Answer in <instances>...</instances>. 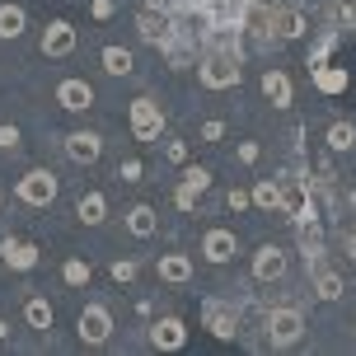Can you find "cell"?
Instances as JSON below:
<instances>
[{"instance_id":"37","label":"cell","mask_w":356,"mask_h":356,"mask_svg":"<svg viewBox=\"0 0 356 356\" xmlns=\"http://www.w3.org/2000/svg\"><path fill=\"white\" fill-rule=\"evenodd\" d=\"M164 155H169L174 164H183V160H188V145H183V141H169V145H164Z\"/></svg>"},{"instance_id":"16","label":"cell","mask_w":356,"mask_h":356,"mask_svg":"<svg viewBox=\"0 0 356 356\" xmlns=\"http://www.w3.org/2000/svg\"><path fill=\"white\" fill-rule=\"evenodd\" d=\"M258 85H263V94L272 99V108H291V99H296V89H291V75L277 71V66H267Z\"/></svg>"},{"instance_id":"34","label":"cell","mask_w":356,"mask_h":356,"mask_svg":"<svg viewBox=\"0 0 356 356\" xmlns=\"http://www.w3.org/2000/svg\"><path fill=\"white\" fill-rule=\"evenodd\" d=\"M220 136H225V122H220V118L202 122V141H220Z\"/></svg>"},{"instance_id":"29","label":"cell","mask_w":356,"mask_h":356,"mask_svg":"<svg viewBox=\"0 0 356 356\" xmlns=\"http://www.w3.org/2000/svg\"><path fill=\"white\" fill-rule=\"evenodd\" d=\"M160 52L169 56V66H188V52H193V47H188V42H183L178 33H169V38L160 42Z\"/></svg>"},{"instance_id":"4","label":"cell","mask_w":356,"mask_h":356,"mask_svg":"<svg viewBox=\"0 0 356 356\" xmlns=\"http://www.w3.org/2000/svg\"><path fill=\"white\" fill-rule=\"evenodd\" d=\"M202 328L211 338H234L239 333V305L234 300H202Z\"/></svg>"},{"instance_id":"22","label":"cell","mask_w":356,"mask_h":356,"mask_svg":"<svg viewBox=\"0 0 356 356\" xmlns=\"http://www.w3.org/2000/svg\"><path fill=\"white\" fill-rule=\"evenodd\" d=\"M282 197H286V188L272 183V178H258V183H253V207H258V211H282Z\"/></svg>"},{"instance_id":"20","label":"cell","mask_w":356,"mask_h":356,"mask_svg":"<svg viewBox=\"0 0 356 356\" xmlns=\"http://www.w3.org/2000/svg\"><path fill=\"white\" fill-rule=\"evenodd\" d=\"M24 319H29V328L47 333V328L56 323V309H52L47 300H42V296H29V300H24Z\"/></svg>"},{"instance_id":"8","label":"cell","mask_w":356,"mask_h":356,"mask_svg":"<svg viewBox=\"0 0 356 356\" xmlns=\"http://www.w3.org/2000/svg\"><path fill=\"white\" fill-rule=\"evenodd\" d=\"M207 188H211V169H202V164H188V169H183V183H178V193H174L178 211H193V202L207 193Z\"/></svg>"},{"instance_id":"41","label":"cell","mask_w":356,"mask_h":356,"mask_svg":"<svg viewBox=\"0 0 356 356\" xmlns=\"http://www.w3.org/2000/svg\"><path fill=\"white\" fill-rule=\"evenodd\" d=\"M347 207H352V211H356V193H347Z\"/></svg>"},{"instance_id":"15","label":"cell","mask_w":356,"mask_h":356,"mask_svg":"<svg viewBox=\"0 0 356 356\" xmlns=\"http://www.w3.org/2000/svg\"><path fill=\"white\" fill-rule=\"evenodd\" d=\"M155 272H160V282H169V286H188L193 282V258H188V253H160Z\"/></svg>"},{"instance_id":"40","label":"cell","mask_w":356,"mask_h":356,"mask_svg":"<svg viewBox=\"0 0 356 356\" xmlns=\"http://www.w3.org/2000/svg\"><path fill=\"white\" fill-rule=\"evenodd\" d=\"M5 338H10V323H5V319H0V342H5Z\"/></svg>"},{"instance_id":"38","label":"cell","mask_w":356,"mask_h":356,"mask_svg":"<svg viewBox=\"0 0 356 356\" xmlns=\"http://www.w3.org/2000/svg\"><path fill=\"white\" fill-rule=\"evenodd\" d=\"M113 10H118L113 0H94V19H113Z\"/></svg>"},{"instance_id":"12","label":"cell","mask_w":356,"mask_h":356,"mask_svg":"<svg viewBox=\"0 0 356 356\" xmlns=\"http://www.w3.org/2000/svg\"><path fill=\"white\" fill-rule=\"evenodd\" d=\"M234 253H239L234 230H207L202 234V258H207V263H230Z\"/></svg>"},{"instance_id":"28","label":"cell","mask_w":356,"mask_h":356,"mask_svg":"<svg viewBox=\"0 0 356 356\" xmlns=\"http://www.w3.org/2000/svg\"><path fill=\"white\" fill-rule=\"evenodd\" d=\"M89 277H94V267H89L85 258H71V263L61 267V282L66 286H89Z\"/></svg>"},{"instance_id":"3","label":"cell","mask_w":356,"mask_h":356,"mask_svg":"<svg viewBox=\"0 0 356 356\" xmlns=\"http://www.w3.org/2000/svg\"><path fill=\"white\" fill-rule=\"evenodd\" d=\"M56 188H61V183H56L52 169H29V174L15 183V197L24 202V207H52Z\"/></svg>"},{"instance_id":"36","label":"cell","mask_w":356,"mask_h":356,"mask_svg":"<svg viewBox=\"0 0 356 356\" xmlns=\"http://www.w3.org/2000/svg\"><path fill=\"white\" fill-rule=\"evenodd\" d=\"M19 145V127H0V150H15Z\"/></svg>"},{"instance_id":"9","label":"cell","mask_w":356,"mask_h":356,"mask_svg":"<svg viewBox=\"0 0 356 356\" xmlns=\"http://www.w3.org/2000/svg\"><path fill=\"white\" fill-rule=\"evenodd\" d=\"M169 24H174V19H169V10H160V5H145L141 15H136V33H141V42H155V47H160L164 38L174 33Z\"/></svg>"},{"instance_id":"6","label":"cell","mask_w":356,"mask_h":356,"mask_svg":"<svg viewBox=\"0 0 356 356\" xmlns=\"http://www.w3.org/2000/svg\"><path fill=\"white\" fill-rule=\"evenodd\" d=\"M75 333H80V342L99 347V342H108V333H113V314H108L104 305H85L80 319H75Z\"/></svg>"},{"instance_id":"21","label":"cell","mask_w":356,"mask_h":356,"mask_svg":"<svg viewBox=\"0 0 356 356\" xmlns=\"http://www.w3.org/2000/svg\"><path fill=\"white\" fill-rule=\"evenodd\" d=\"M75 216H80L85 225H104V220H108L104 193H80V202H75Z\"/></svg>"},{"instance_id":"35","label":"cell","mask_w":356,"mask_h":356,"mask_svg":"<svg viewBox=\"0 0 356 356\" xmlns=\"http://www.w3.org/2000/svg\"><path fill=\"white\" fill-rule=\"evenodd\" d=\"M234 155H239L244 164H258V155H263V150H258V141H239V150H234Z\"/></svg>"},{"instance_id":"31","label":"cell","mask_w":356,"mask_h":356,"mask_svg":"<svg viewBox=\"0 0 356 356\" xmlns=\"http://www.w3.org/2000/svg\"><path fill=\"white\" fill-rule=\"evenodd\" d=\"M333 47H338V33H323V38H319V47H314V52H309V61H305V66H323V61H328V52H333Z\"/></svg>"},{"instance_id":"23","label":"cell","mask_w":356,"mask_h":356,"mask_svg":"<svg viewBox=\"0 0 356 356\" xmlns=\"http://www.w3.org/2000/svg\"><path fill=\"white\" fill-rule=\"evenodd\" d=\"M155 225H160V220H155V207H145V202H136V207L127 211V230L136 234V239H150Z\"/></svg>"},{"instance_id":"24","label":"cell","mask_w":356,"mask_h":356,"mask_svg":"<svg viewBox=\"0 0 356 356\" xmlns=\"http://www.w3.org/2000/svg\"><path fill=\"white\" fill-rule=\"evenodd\" d=\"M99 61H104V71H108V75H131V71H136L131 52H127V47H118V42H108L104 52H99Z\"/></svg>"},{"instance_id":"33","label":"cell","mask_w":356,"mask_h":356,"mask_svg":"<svg viewBox=\"0 0 356 356\" xmlns=\"http://www.w3.org/2000/svg\"><path fill=\"white\" fill-rule=\"evenodd\" d=\"M141 174H145L141 160H122L118 164V178H122V183H141Z\"/></svg>"},{"instance_id":"1","label":"cell","mask_w":356,"mask_h":356,"mask_svg":"<svg viewBox=\"0 0 356 356\" xmlns=\"http://www.w3.org/2000/svg\"><path fill=\"white\" fill-rule=\"evenodd\" d=\"M197 80H202L207 89H234L239 85V52L211 47V52L197 61Z\"/></svg>"},{"instance_id":"30","label":"cell","mask_w":356,"mask_h":356,"mask_svg":"<svg viewBox=\"0 0 356 356\" xmlns=\"http://www.w3.org/2000/svg\"><path fill=\"white\" fill-rule=\"evenodd\" d=\"M108 277H113L118 286H131L136 282V263H131V258H118V263L108 267Z\"/></svg>"},{"instance_id":"10","label":"cell","mask_w":356,"mask_h":356,"mask_svg":"<svg viewBox=\"0 0 356 356\" xmlns=\"http://www.w3.org/2000/svg\"><path fill=\"white\" fill-rule=\"evenodd\" d=\"M305 33V15L300 10H267V38L277 42H296Z\"/></svg>"},{"instance_id":"32","label":"cell","mask_w":356,"mask_h":356,"mask_svg":"<svg viewBox=\"0 0 356 356\" xmlns=\"http://www.w3.org/2000/svg\"><path fill=\"white\" fill-rule=\"evenodd\" d=\"M225 207H230V211H249V207H253V193H244V188H230V193H225Z\"/></svg>"},{"instance_id":"19","label":"cell","mask_w":356,"mask_h":356,"mask_svg":"<svg viewBox=\"0 0 356 356\" xmlns=\"http://www.w3.org/2000/svg\"><path fill=\"white\" fill-rule=\"evenodd\" d=\"M150 342H155V347H164V352H178V347L188 342V328H183V319H174V314H169V319H160L155 328H150Z\"/></svg>"},{"instance_id":"14","label":"cell","mask_w":356,"mask_h":356,"mask_svg":"<svg viewBox=\"0 0 356 356\" xmlns=\"http://www.w3.org/2000/svg\"><path fill=\"white\" fill-rule=\"evenodd\" d=\"M75 52V29L66 19H52L42 33V56H71Z\"/></svg>"},{"instance_id":"11","label":"cell","mask_w":356,"mask_h":356,"mask_svg":"<svg viewBox=\"0 0 356 356\" xmlns=\"http://www.w3.org/2000/svg\"><path fill=\"white\" fill-rule=\"evenodd\" d=\"M56 104L66 108V113H85V108H94V85L89 80H61L56 85Z\"/></svg>"},{"instance_id":"2","label":"cell","mask_w":356,"mask_h":356,"mask_svg":"<svg viewBox=\"0 0 356 356\" xmlns=\"http://www.w3.org/2000/svg\"><path fill=\"white\" fill-rule=\"evenodd\" d=\"M263 333H267L272 347H291V342H300V333H305V314L296 305H277V309L263 314Z\"/></svg>"},{"instance_id":"25","label":"cell","mask_w":356,"mask_h":356,"mask_svg":"<svg viewBox=\"0 0 356 356\" xmlns=\"http://www.w3.org/2000/svg\"><path fill=\"white\" fill-rule=\"evenodd\" d=\"M314 296H319V300H338L342 296V277L333 267H314Z\"/></svg>"},{"instance_id":"39","label":"cell","mask_w":356,"mask_h":356,"mask_svg":"<svg viewBox=\"0 0 356 356\" xmlns=\"http://www.w3.org/2000/svg\"><path fill=\"white\" fill-rule=\"evenodd\" d=\"M342 249H347V258L356 263V230H352V234H342Z\"/></svg>"},{"instance_id":"17","label":"cell","mask_w":356,"mask_h":356,"mask_svg":"<svg viewBox=\"0 0 356 356\" xmlns=\"http://www.w3.org/2000/svg\"><path fill=\"white\" fill-rule=\"evenodd\" d=\"M66 155H71L75 164H94L104 155V141H99L94 131H71V136H66Z\"/></svg>"},{"instance_id":"5","label":"cell","mask_w":356,"mask_h":356,"mask_svg":"<svg viewBox=\"0 0 356 356\" xmlns=\"http://www.w3.org/2000/svg\"><path fill=\"white\" fill-rule=\"evenodd\" d=\"M160 131H164L160 104H155V99H136V104H131V136H136L141 145H155Z\"/></svg>"},{"instance_id":"13","label":"cell","mask_w":356,"mask_h":356,"mask_svg":"<svg viewBox=\"0 0 356 356\" xmlns=\"http://www.w3.org/2000/svg\"><path fill=\"white\" fill-rule=\"evenodd\" d=\"M253 277H258V282H282L286 277V249L263 244V249L253 253Z\"/></svg>"},{"instance_id":"7","label":"cell","mask_w":356,"mask_h":356,"mask_svg":"<svg viewBox=\"0 0 356 356\" xmlns=\"http://www.w3.org/2000/svg\"><path fill=\"white\" fill-rule=\"evenodd\" d=\"M0 263L10 267V272H33L38 267V244L19 239V234H5V239H0Z\"/></svg>"},{"instance_id":"27","label":"cell","mask_w":356,"mask_h":356,"mask_svg":"<svg viewBox=\"0 0 356 356\" xmlns=\"http://www.w3.org/2000/svg\"><path fill=\"white\" fill-rule=\"evenodd\" d=\"M352 145H356V127L352 122H333L328 127V150L342 155V150H352Z\"/></svg>"},{"instance_id":"18","label":"cell","mask_w":356,"mask_h":356,"mask_svg":"<svg viewBox=\"0 0 356 356\" xmlns=\"http://www.w3.org/2000/svg\"><path fill=\"white\" fill-rule=\"evenodd\" d=\"M309 80H314V89H323V94H342V89L352 85V75H347V66H309Z\"/></svg>"},{"instance_id":"26","label":"cell","mask_w":356,"mask_h":356,"mask_svg":"<svg viewBox=\"0 0 356 356\" xmlns=\"http://www.w3.org/2000/svg\"><path fill=\"white\" fill-rule=\"evenodd\" d=\"M19 33H24V10H19V5H0V38L15 42Z\"/></svg>"}]
</instances>
